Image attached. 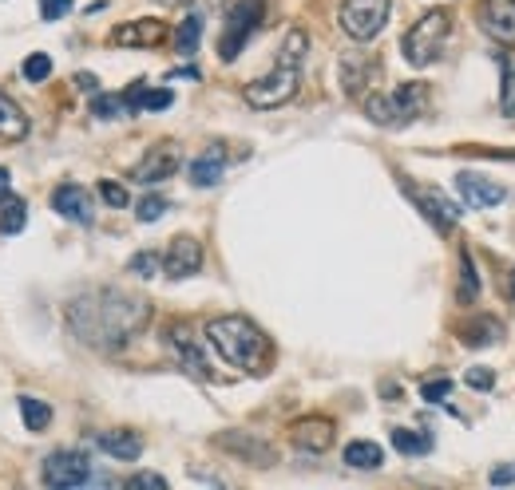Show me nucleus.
Returning <instances> with one entry per match:
<instances>
[{"label":"nucleus","instance_id":"10","mask_svg":"<svg viewBox=\"0 0 515 490\" xmlns=\"http://www.w3.org/2000/svg\"><path fill=\"white\" fill-rule=\"evenodd\" d=\"M404 194L416 202V209H420L424 218L436 226V229H452L456 222H460V206L448 202V198L440 194V190H432V186H412V183H404Z\"/></svg>","mask_w":515,"mask_h":490},{"label":"nucleus","instance_id":"43","mask_svg":"<svg viewBox=\"0 0 515 490\" xmlns=\"http://www.w3.org/2000/svg\"><path fill=\"white\" fill-rule=\"evenodd\" d=\"M163 4H175V0H163Z\"/></svg>","mask_w":515,"mask_h":490},{"label":"nucleus","instance_id":"11","mask_svg":"<svg viewBox=\"0 0 515 490\" xmlns=\"http://www.w3.org/2000/svg\"><path fill=\"white\" fill-rule=\"evenodd\" d=\"M456 194H460V202L468 209H488V206H500L508 198V190L492 183V178L475 174V170H460L456 174Z\"/></svg>","mask_w":515,"mask_h":490},{"label":"nucleus","instance_id":"25","mask_svg":"<svg viewBox=\"0 0 515 490\" xmlns=\"http://www.w3.org/2000/svg\"><path fill=\"white\" fill-rule=\"evenodd\" d=\"M393 447L401 455H429L432 451V435L409 432V427H393Z\"/></svg>","mask_w":515,"mask_h":490},{"label":"nucleus","instance_id":"27","mask_svg":"<svg viewBox=\"0 0 515 490\" xmlns=\"http://www.w3.org/2000/svg\"><path fill=\"white\" fill-rule=\"evenodd\" d=\"M24 222H28L24 198H5V202H0V234H20Z\"/></svg>","mask_w":515,"mask_h":490},{"label":"nucleus","instance_id":"12","mask_svg":"<svg viewBox=\"0 0 515 490\" xmlns=\"http://www.w3.org/2000/svg\"><path fill=\"white\" fill-rule=\"evenodd\" d=\"M167 348L175 352V360L183 364L186 376H194V379L211 376V364H206L203 348H198V340L191 336V328H186V325H171V328H167Z\"/></svg>","mask_w":515,"mask_h":490},{"label":"nucleus","instance_id":"1","mask_svg":"<svg viewBox=\"0 0 515 490\" xmlns=\"http://www.w3.org/2000/svg\"><path fill=\"white\" fill-rule=\"evenodd\" d=\"M151 321V305L143 297H131L123 289H87L68 305L72 333L92 348H123Z\"/></svg>","mask_w":515,"mask_h":490},{"label":"nucleus","instance_id":"7","mask_svg":"<svg viewBox=\"0 0 515 490\" xmlns=\"http://www.w3.org/2000/svg\"><path fill=\"white\" fill-rule=\"evenodd\" d=\"M262 20H266V0H238L230 8V16H226V32L218 40V56H222L226 64L238 59V52L246 48V40L262 28Z\"/></svg>","mask_w":515,"mask_h":490},{"label":"nucleus","instance_id":"33","mask_svg":"<svg viewBox=\"0 0 515 490\" xmlns=\"http://www.w3.org/2000/svg\"><path fill=\"white\" fill-rule=\"evenodd\" d=\"M163 209H167V198L151 194V198H143V202H139L135 218H139V222H158V218H163Z\"/></svg>","mask_w":515,"mask_h":490},{"label":"nucleus","instance_id":"36","mask_svg":"<svg viewBox=\"0 0 515 490\" xmlns=\"http://www.w3.org/2000/svg\"><path fill=\"white\" fill-rule=\"evenodd\" d=\"M464 384L475 388V392H488V388L495 384V372H492V368H468V376H464Z\"/></svg>","mask_w":515,"mask_h":490},{"label":"nucleus","instance_id":"41","mask_svg":"<svg viewBox=\"0 0 515 490\" xmlns=\"http://www.w3.org/2000/svg\"><path fill=\"white\" fill-rule=\"evenodd\" d=\"M5 198H13V174L0 166V202H5Z\"/></svg>","mask_w":515,"mask_h":490},{"label":"nucleus","instance_id":"39","mask_svg":"<svg viewBox=\"0 0 515 490\" xmlns=\"http://www.w3.org/2000/svg\"><path fill=\"white\" fill-rule=\"evenodd\" d=\"M68 8H72V0H40V16L44 20H59Z\"/></svg>","mask_w":515,"mask_h":490},{"label":"nucleus","instance_id":"16","mask_svg":"<svg viewBox=\"0 0 515 490\" xmlns=\"http://www.w3.org/2000/svg\"><path fill=\"white\" fill-rule=\"evenodd\" d=\"M112 40L115 48H155L167 40V24L163 20H127V24L112 28Z\"/></svg>","mask_w":515,"mask_h":490},{"label":"nucleus","instance_id":"13","mask_svg":"<svg viewBox=\"0 0 515 490\" xmlns=\"http://www.w3.org/2000/svg\"><path fill=\"white\" fill-rule=\"evenodd\" d=\"M175 170H178V147L158 143V147H151V151L139 158V166H135L131 178L139 186H158V183H167V178H175Z\"/></svg>","mask_w":515,"mask_h":490},{"label":"nucleus","instance_id":"15","mask_svg":"<svg viewBox=\"0 0 515 490\" xmlns=\"http://www.w3.org/2000/svg\"><path fill=\"white\" fill-rule=\"evenodd\" d=\"M290 439H294V447L297 451H310V455H321V451H330L333 447V419H325V415H310V419H297V423L290 427Z\"/></svg>","mask_w":515,"mask_h":490},{"label":"nucleus","instance_id":"4","mask_svg":"<svg viewBox=\"0 0 515 490\" xmlns=\"http://www.w3.org/2000/svg\"><path fill=\"white\" fill-rule=\"evenodd\" d=\"M424 103H429V87L401 84L396 92H381V95L365 99V115H369L376 127H404L424 111Z\"/></svg>","mask_w":515,"mask_h":490},{"label":"nucleus","instance_id":"22","mask_svg":"<svg viewBox=\"0 0 515 490\" xmlns=\"http://www.w3.org/2000/svg\"><path fill=\"white\" fill-rule=\"evenodd\" d=\"M345 463H349L353 471H376V467L384 463V451L373 439H353V443L345 447Z\"/></svg>","mask_w":515,"mask_h":490},{"label":"nucleus","instance_id":"14","mask_svg":"<svg viewBox=\"0 0 515 490\" xmlns=\"http://www.w3.org/2000/svg\"><path fill=\"white\" fill-rule=\"evenodd\" d=\"M203 269V245L194 242L191 234H178L171 245H167V257H163V273L171 281H183V277H194Z\"/></svg>","mask_w":515,"mask_h":490},{"label":"nucleus","instance_id":"17","mask_svg":"<svg viewBox=\"0 0 515 490\" xmlns=\"http://www.w3.org/2000/svg\"><path fill=\"white\" fill-rule=\"evenodd\" d=\"M52 209H56L59 218H68V222H79V226H87V222L95 218L92 194H87L84 186H76V183H64V186L52 190Z\"/></svg>","mask_w":515,"mask_h":490},{"label":"nucleus","instance_id":"3","mask_svg":"<svg viewBox=\"0 0 515 490\" xmlns=\"http://www.w3.org/2000/svg\"><path fill=\"white\" fill-rule=\"evenodd\" d=\"M206 340L218 348V356L230 368H242V372H262V360L270 352L262 328L246 316H214L206 325Z\"/></svg>","mask_w":515,"mask_h":490},{"label":"nucleus","instance_id":"20","mask_svg":"<svg viewBox=\"0 0 515 490\" xmlns=\"http://www.w3.org/2000/svg\"><path fill=\"white\" fill-rule=\"evenodd\" d=\"M95 443L104 447L112 459H123V463H131V459L143 455V439H139L135 432H99Z\"/></svg>","mask_w":515,"mask_h":490},{"label":"nucleus","instance_id":"19","mask_svg":"<svg viewBox=\"0 0 515 490\" xmlns=\"http://www.w3.org/2000/svg\"><path fill=\"white\" fill-rule=\"evenodd\" d=\"M222 170H226V151L222 147H206V151L191 163V183L194 186H218L222 183Z\"/></svg>","mask_w":515,"mask_h":490},{"label":"nucleus","instance_id":"18","mask_svg":"<svg viewBox=\"0 0 515 490\" xmlns=\"http://www.w3.org/2000/svg\"><path fill=\"white\" fill-rule=\"evenodd\" d=\"M376 76V59L365 56V52H349L341 59V84H345V95H361L365 87L373 84Z\"/></svg>","mask_w":515,"mask_h":490},{"label":"nucleus","instance_id":"21","mask_svg":"<svg viewBox=\"0 0 515 490\" xmlns=\"http://www.w3.org/2000/svg\"><path fill=\"white\" fill-rule=\"evenodd\" d=\"M24 135H28V115L0 92V138H5V143H20Z\"/></svg>","mask_w":515,"mask_h":490},{"label":"nucleus","instance_id":"31","mask_svg":"<svg viewBox=\"0 0 515 490\" xmlns=\"http://www.w3.org/2000/svg\"><path fill=\"white\" fill-rule=\"evenodd\" d=\"M48 76H52V59H48L44 52H36V56L24 59V79H28V84H44Z\"/></svg>","mask_w":515,"mask_h":490},{"label":"nucleus","instance_id":"26","mask_svg":"<svg viewBox=\"0 0 515 490\" xmlns=\"http://www.w3.org/2000/svg\"><path fill=\"white\" fill-rule=\"evenodd\" d=\"M475 297H480V277H475V262L468 249H460V293H456V301L460 305H472Z\"/></svg>","mask_w":515,"mask_h":490},{"label":"nucleus","instance_id":"2","mask_svg":"<svg viewBox=\"0 0 515 490\" xmlns=\"http://www.w3.org/2000/svg\"><path fill=\"white\" fill-rule=\"evenodd\" d=\"M305 48H310V36L302 28H290L282 40V52H277V64L270 76L246 84V103L254 111H274V107L290 103L297 95V84H302V64H305Z\"/></svg>","mask_w":515,"mask_h":490},{"label":"nucleus","instance_id":"35","mask_svg":"<svg viewBox=\"0 0 515 490\" xmlns=\"http://www.w3.org/2000/svg\"><path fill=\"white\" fill-rule=\"evenodd\" d=\"M448 392H452V379H429V384L420 388V396L429 399V404H444V399H448Z\"/></svg>","mask_w":515,"mask_h":490},{"label":"nucleus","instance_id":"8","mask_svg":"<svg viewBox=\"0 0 515 490\" xmlns=\"http://www.w3.org/2000/svg\"><path fill=\"white\" fill-rule=\"evenodd\" d=\"M40 483L44 486H87L92 483V463L79 451H52L40 467Z\"/></svg>","mask_w":515,"mask_h":490},{"label":"nucleus","instance_id":"38","mask_svg":"<svg viewBox=\"0 0 515 490\" xmlns=\"http://www.w3.org/2000/svg\"><path fill=\"white\" fill-rule=\"evenodd\" d=\"M488 483H492V486H511V483H515V463H500V467H492Z\"/></svg>","mask_w":515,"mask_h":490},{"label":"nucleus","instance_id":"28","mask_svg":"<svg viewBox=\"0 0 515 490\" xmlns=\"http://www.w3.org/2000/svg\"><path fill=\"white\" fill-rule=\"evenodd\" d=\"M92 115L95 119H127V115H135V111H131V103H127V95H99L95 92Z\"/></svg>","mask_w":515,"mask_h":490},{"label":"nucleus","instance_id":"37","mask_svg":"<svg viewBox=\"0 0 515 490\" xmlns=\"http://www.w3.org/2000/svg\"><path fill=\"white\" fill-rule=\"evenodd\" d=\"M123 486H131V490H139V486H155V490H167V478L163 475H155V471H139V475H131Z\"/></svg>","mask_w":515,"mask_h":490},{"label":"nucleus","instance_id":"29","mask_svg":"<svg viewBox=\"0 0 515 490\" xmlns=\"http://www.w3.org/2000/svg\"><path fill=\"white\" fill-rule=\"evenodd\" d=\"M198 36H203V16L191 13V16L183 20V24H178V32H175V48H178V52H183V56H194Z\"/></svg>","mask_w":515,"mask_h":490},{"label":"nucleus","instance_id":"23","mask_svg":"<svg viewBox=\"0 0 515 490\" xmlns=\"http://www.w3.org/2000/svg\"><path fill=\"white\" fill-rule=\"evenodd\" d=\"M500 321H495V316H475V321H468L464 325V344L468 348H488V344H495V340H500Z\"/></svg>","mask_w":515,"mask_h":490},{"label":"nucleus","instance_id":"24","mask_svg":"<svg viewBox=\"0 0 515 490\" xmlns=\"http://www.w3.org/2000/svg\"><path fill=\"white\" fill-rule=\"evenodd\" d=\"M20 415H24V427L28 432H44L52 423V407L36 396H20Z\"/></svg>","mask_w":515,"mask_h":490},{"label":"nucleus","instance_id":"6","mask_svg":"<svg viewBox=\"0 0 515 490\" xmlns=\"http://www.w3.org/2000/svg\"><path fill=\"white\" fill-rule=\"evenodd\" d=\"M389 4L393 0H341V8H337V24H341V32L349 40L365 44V40H373L384 28Z\"/></svg>","mask_w":515,"mask_h":490},{"label":"nucleus","instance_id":"5","mask_svg":"<svg viewBox=\"0 0 515 490\" xmlns=\"http://www.w3.org/2000/svg\"><path fill=\"white\" fill-rule=\"evenodd\" d=\"M448 32H452V13H448V8L424 13L409 28V32H404V40H401L404 59H409L412 67H429L432 59L440 56V48H444V40H448Z\"/></svg>","mask_w":515,"mask_h":490},{"label":"nucleus","instance_id":"40","mask_svg":"<svg viewBox=\"0 0 515 490\" xmlns=\"http://www.w3.org/2000/svg\"><path fill=\"white\" fill-rule=\"evenodd\" d=\"M76 87H79V92H92V95H95V92H99V79H95L92 72H79V76H76Z\"/></svg>","mask_w":515,"mask_h":490},{"label":"nucleus","instance_id":"9","mask_svg":"<svg viewBox=\"0 0 515 490\" xmlns=\"http://www.w3.org/2000/svg\"><path fill=\"white\" fill-rule=\"evenodd\" d=\"M475 20L495 44L515 48V0H480L475 4Z\"/></svg>","mask_w":515,"mask_h":490},{"label":"nucleus","instance_id":"30","mask_svg":"<svg viewBox=\"0 0 515 490\" xmlns=\"http://www.w3.org/2000/svg\"><path fill=\"white\" fill-rule=\"evenodd\" d=\"M503 64V87H500V107L503 115L515 119V56H500Z\"/></svg>","mask_w":515,"mask_h":490},{"label":"nucleus","instance_id":"32","mask_svg":"<svg viewBox=\"0 0 515 490\" xmlns=\"http://www.w3.org/2000/svg\"><path fill=\"white\" fill-rule=\"evenodd\" d=\"M127 273H135V277H155L158 273V254H151V249H143V254H135L131 262H127Z\"/></svg>","mask_w":515,"mask_h":490},{"label":"nucleus","instance_id":"42","mask_svg":"<svg viewBox=\"0 0 515 490\" xmlns=\"http://www.w3.org/2000/svg\"><path fill=\"white\" fill-rule=\"evenodd\" d=\"M511 297H515V269H511Z\"/></svg>","mask_w":515,"mask_h":490},{"label":"nucleus","instance_id":"34","mask_svg":"<svg viewBox=\"0 0 515 490\" xmlns=\"http://www.w3.org/2000/svg\"><path fill=\"white\" fill-rule=\"evenodd\" d=\"M99 198H104L107 206H115V209H123L127 202H131V198H127V190L119 186V183H107V178L99 183Z\"/></svg>","mask_w":515,"mask_h":490}]
</instances>
